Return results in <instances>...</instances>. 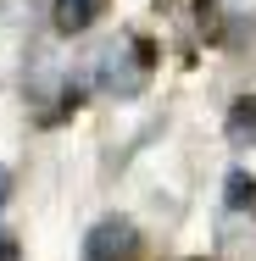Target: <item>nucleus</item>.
I'll return each instance as SVG.
<instances>
[{
  "mask_svg": "<svg viewBox=\"0 0 256 261\" xmlns=\"http://www.w3.org/2000/svg\"><path fill=\"white\" fill-rule=\"evenodd\" d=\"M101 11H106V0H56V28L61 34H84Z\"/></svg>",
  "mask_w": 256,
  "mask_h": 261,
  "instance_id": "7ed1b4c3",
  "label": "nucleus"
},
{
  "mask_svg": "<svg viewBox=\"0 0 256 261\" xmlns=\"http://www.w3.org/2000/svg\"><path fill=\"white\" fill-rule=\"evenodd\" d=\"M151 61H156L151 45L128 34V39H117V45H106V50H101L95 78H101L106 95H123V100H128V95H139V89L151 84Z\"/></svg>",
  "mask_w": 256,
  "mask_h": 261,
  "instance_id": "f257e3e1",
  "label": "nucleus"
},
{
  "mask_svg": "<svg viewBox=\"0 0 256 261\" xmlns=\"http://www.w3.org/2000/svg\"><path fill=\"white\" fill-rule=\"evenodd\" d=\"M228 139H234V145H256V95L228 111Z\"/></svg>",
  "mask_w": 256,
  "mask_h": 261,
  "instance_id": "20e7f679",
  "label": "nucleus"
},
{
  "mask_svg": "<svg viewBox=\"0 0 256 261\" xmlns=\"http://www.w3.org/2000/svg\"><path fill=\"white\" fill-rule=\"evenodd\" d=\"M6 195H11V172L0 167V200H6Z\"/></svg>",
  "mask_w": 256,
  "mask_h": 261,
  "instance_id": "423d86ee",
  "label": "nucleus"
},
{
  "mask_svg": "<svg viewBox=\"0 0 256 261\" xmlns=\"http://www.w3.org/2000/svg\"><path fill=\"white\" fill-rule=\"evenodd\" d=\"M78 261H139V233H134V222H128V217H106V222H95Z\"/></svg>",
  "mask_w": 256,
  "mask_h": 261,
  "instance_id": "f03ea898",
  "label": "nucleus"
},
{
  "mask_svg": "<svg viewBox=\"0 0 256 261\" xmlns=\"http://www.w3.org/2000/svg\"><path fill=\"white\" fill-rule=\"evenodd\" d=\"M251 200H256V178L234 172V178H228V206H251Z\"/></svg>",
  "mask_w": 256,
  "mask_h": 261,
  "instance_id": "39448f33",
  "label": "nucleus"
}]
</instances>
